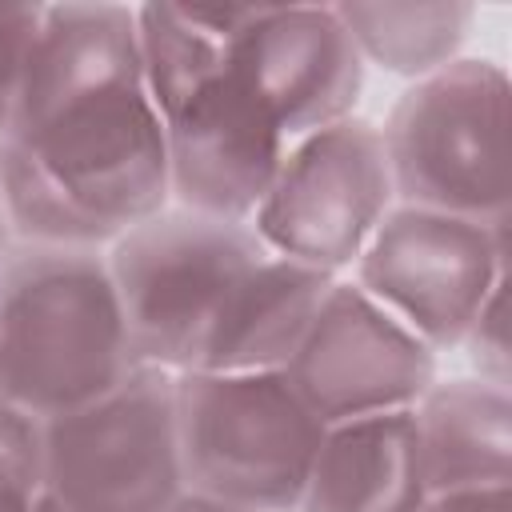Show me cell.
I'll return each mask as SVG.
<instances>
[{"mask_svg": "<svg viewBox=\"0 0 512 512\" xmlns=\"http://www.w3.org/2000/svg\"><path fill=\"white\" fill-rule=\"evenodd\" d=\"M176 440L184 488L256 512H296L324 424L284 372H180Z\"/></svg>", "mask_w": 512, "mask_h": 512, "instance_id": "cell-6", "label": "cell"}, {"mask_svg": "<svg viewBox=\"0 0 512 512\" xmlns=\"http://www.w3.org/2000/svg\"><path fill=\"white\" fill-rule=\"evenodd\" d=\"M164 512H256V508H240V504H228V500H216V496H200V492H180Z\"/></svg>", "mask_w": 512, "mask_h": 512, "instance_id": "cell-20", "label": "cell"}, {"mask_svg": "<svg viewBox=\"0 0 512 512\" xmlns=\"http://www.w3.org/2000/svg\"><path fill=\"white\" fill-rule=\"evenodd\" d=\"M40 500V420L0 396V512H36Z\"/></svg>", "mask_w": 512, "mask_h": 512, "instance_id": "cell-16", "label": "cell"}, {"mask_svg": "<svg viewBox=\"0 0 512 512\" xmlns=\"http://www.w3.org/2000/svg\"><path fill=\"white\" fill-rule=\"evenodd\" d=\"M504 276L508 224L392 204L348 280L432 352H452Z\"/></svg>", "mask_w": 512, "mask_h": 512, "instance_id": "cell-9", "label": "cell"}, {"mask_svg": "<svg viewBox=\"0 0 512 512\" xmlns=\"http://www.w3.org/2000/svg\"><path fill=\"white\" fill-rule=\"evenodd\" d=\"M40 464L64 512H164L184 492L172 372L136 364L96 400L40 420Z\"/></svg>", "mask_w": 512, "mask_h": 512, "instance_id": "cell-7", "label": "cell"}, {"mask_svg": "<svg viewBox=\"0 0 512 512\" xmlns=\"http://www.w3.org/2000/svg\"><path fill=\"white\" fill-rule=\"evenodd\" d=\"M508 72L484 56L412 80L380 124L396 204L512 224Z\"/></svg>", "mask_w": 512, "mask_h": 512, "instance_id": "cell-4", "label": "cell"}, {"mask_svg": "<svg viewBox=\"0 0 512 512\" xmlns=\"http://www.w3.org/2000/svg\"><path fill=\"white\" fill-rule=\"evenodd\" d=\"M268 248L248 220L168 204L108 244L128 344L140 364L192 372L236 280Z\"/></svg>", "mask_w": 512, "mask_h": 512, "instance_id": "cell-5", "label": "cell"}, {"mask_svg": "<svg viewBox=\"0 0 512 512\" xmlns=\"http://www.w3.org/2000/svg\"><path fill=\"white\" fill-rule=\"evenodd\" d=\"M36 512H64V508H60V504H56V500H48V496H44V500H40V508H36Z\"/></svg>", "mask_w": 512, "mask_h": 512, "instance_id": "cell-22", "label": "cell"}, {"mask_svg": "<svg viewBox=\"0 0 512 512\" xmlns=\"http://www.w3.org/2000/svg\"><path fill=\"white\" fill-rule=\"evenodd\" d=\"M40 16H44V4H0V140L16 108V92L24 80V64H28V48L36 40Z\"/></svg>", "mask_w": 512, "mask_h": 512, "instance_id": "cell-18", "label": "cell"}, {"mask_svg": "<svg viewBox=\"0 0 512 512\" xmlns=\"http://www.w3.org/2000/svg\"><path fill=\"white\" fill-rule=\"evenodd\" d=\"M336 276L264 252L228 292L192 372H280Z\"/></svg>", "mask_w": 512, "mask_h": 512, "instance_id": "cell-13", "label": "cell"}, {"mask_svg": "<svg viewBox=\"0 0 512 512\" xmlns=\"http://www.w3.org/2000/svg\"><path fill=\"white\" fill-rule=\"evenodd\" d=\"M280 372L320 424H340L412 408L436 380V352L368 292L336 276Z\"/></svg>", "mask_w": 512, "mask_h": 512, "instance_id": "cell-11", "label": "cell"}, {"mask_svg": "<svg viewBox=\"0 0 512 512\" xmlns=\"http://www.w3.org/2000/svg\"><path fill=\"white\" fill-rule=\"evenodd\" d=\"M148 100L176 208L248 220L284 156V132L240 80L204 4H136Z\"/></svg>", "mask_w": 512, "mask_h": 512, "instance_id": "cell-2", "label": "cell"}, {"mask_svg": "<svg viewBox=\"0 0 512 512\" xmlns=\"http://www.w3.org/2000/svg\"><path fill=\"white\" fill-rule=\"evenodd\" d=\"M420 512H512V484H496V488H460V492H432Z\"/></svg>", "mask_w": 512, "mask_h": 512, "instance_id": "cell-19", "label": "cell"}, {"mask_svg": "<svg viewBox=\"0 0 512 512\" xmlns=\"http://www.w3.org/2000/svg\"><path fill=\"white\" fill-rule=\"evenodd\" d=\"M208 12L240 80L284 140L356 116L364 60L336 4H224Z\"/></svg>", "mask_w": 512, "mask_h": 512, "instance_id": "cell-10", "label": "cell"}, {"mask_svg": "<svg viewBox=\"0 0 512 512\" xmlns=\"http://www.w3.org/2000/svg\"><path fill=\"white\" fill-rule=\"evenodd\" d=\"M392 204L396 188L380 124L344 116L284 144L248 224L268 252L340 276Z\"/></svg>", "mask_w": 512, "mask_h": 512, "instance_id": "cell-8", "label": "cell"}, {"mask_svg": "<svg viewBox=\"0 0 512 512\" xmlns=\"http://www.w3.org/2000/svg\"><path fill=\"white\" fill-rule=\"evenodd\" d=\"M460 348L468 352L480 380L508 388L512 384V344H508V276L488 292L476 320L468 324Z\"/></svg>", "mask_w": 512, "mask_h": 512, "instance_id": "cell-17", "label": "cell"}, {"mask_svg": "<svg viewBox=\"0 0 512 512\" xmlns=\"http://www.w3.org/2000/svg\"><path fill=\"white\" fill-rule=\"evenodd\" d=\"M428 492L512 484V392L480 376L432 380L412 404Z\"/></svg>", "mask_w": 512, "mask_h": 512, "instance_id": "cell-14", "label": "cell"}, {"mask_svg": "<svg viewBox=\"0 0 512 512\" xmlns=\"http://www.w3.org/2000/svg\"><path fill=\"white\" fill-rule=\"evenodd\" d=\"M412 408L324 424L296 512H420L428 500Z\"/></svg>", "mask_w": 512, "mask_h": 512, "instance_id": "cell-12", "label": "cell"}, {"mask_svg": "<svg viewBox=\"0 0 512 512\" xmlns=\"http://www.w3.org/2000/svg\"><path fill=\"white\" fill-rule=\"evenodd\" d=\"M100 248L20 244L0 264V396L36 420L96 400L136 368Z\"/></svg>", "mask_w": 512, "mask_h": 512, "instance_id": "cell-3", "label": "cell"}, {"mask_svg": "<svg viewBox=\"0 0 512 512\" xmlns=\"http://www.w3.org/2000/svg\"><path fill=\"white\" fill-rule=\"evenodd\" d=\"M0 200L12 236L48 248H108L172 204L136 8L44 4L0 140Z\"/></svg>", "mask_w": 512, "mask_h": 512, "instance_id": "cell-1", "label": "cell"}, {"mask_svg": "<svg viewBox=\"0 0 512 512\" xmlns=\"http://www.w3.org/2000/svg\"><path fill=\"white\" fill-rule=\"evenodd\" d=\"M12 252V224H8V212H4V200H0V264L8 260Z\"/></svg>", "mask_w": 512, "mask_h": 512, "instance_id": "cell-21", "label": "cell"}, {"mask_svg": "<svg viewBox=\"0 0 512 512\" xmlns=\"http://www.w3.org/2000/svg\"><path fill=\"white\" fill-rule=\"evenodd\" d=\"M364 68L376 64L408 84L452 64L468 40L476 8L468 0H384V4H336Z\"/></svg>", "mask_w": 512, "mask_h": 512, "instance_id": "cell-15", "label": "cell"}]
</instances>
